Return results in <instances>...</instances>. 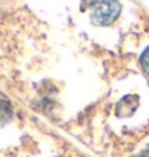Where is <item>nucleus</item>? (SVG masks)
<instances>
[{
	"mask_svg": "<svg viewBox=\"0 0 149 157\" xmlns=\"http://www.w3.org/2000/svg\"><path fill=\"white\" fill-rule=\"evenodd\" d=\"M141 66H143V69L149 74V47L143 52V55H141Z\"/></svg>",
	"mask_w": 149,
	"mask_h": 157,
	"instance_id": "2",
	"label": "nucleus"
},
{
	"mask_svg": "<svg viewBox=\"0 0 149 157\" xmlns=\"http://www.w3.org/2000/svg\"><path fill=\"white\" fill-rule=\"evenodd\" d=\"M120 15L119 0H96L91 6V23L96 26H109Z\"/></svg>",
	"mask_w": 149,
	"mask_h": 157,
	"instance_id": "1",
	"label": "nucleus"
},
{
	"mask_svg": "<svg viewBox=\"0 0 149 157\" xmlns=\"http://www.w3.org/2000/svg\"><path fill=\"white\" fill-rule=\"evenodd\" d=\"M136 157H149V149H147V151H144V152H141V154L136 155Z\"/></svg>",
	"mask_w": 149,
	"mask_h": 157,
	"instance_id": "3",
	"label": "nucleus"
}]
</instances>
